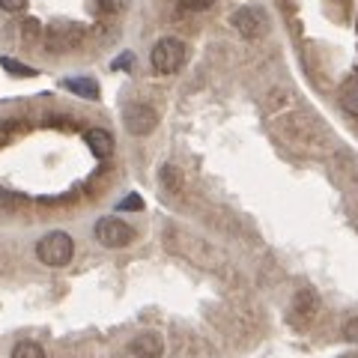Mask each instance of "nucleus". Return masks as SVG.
Returning a JSON list of instances; mask_svg holds the SVG:
<instances>
[{
    "label": "nucleus",
    "mask_w": 358,
    "mask_h": 358,
    "mask_svg": "<svg viewBox=\"0 0 358 358\" xmlns=\"http://www.w3.org/2000/svg\"><path fill=\"white\" fill-rule=\"evenodd\" d=\"M122 122H126V131L134 134V138H143V134H152L155 126H159V114L150 105H131L122 114Z\"/></svg>",
    "instance_id": "5"
},
{
    "label": "nucleus",
    "mask_w": 358,
    "mask_h": 358,
    "mask_svg": "<svg viewBox=\"0 0 358 358\" xmlns=\"http://www.w3.org/2000/svg\"><path fill=\"white\" fill-rule=\"evenodd\" d=\"M129 352H131L134 358H162V352H164V341H162L155 331H143V334H138V338L131 341Z\"/></svg>",
    "instance_id": "8"
},
{
    "label": "nucleus",
    "mask_w": 358,
    "mask_h": 358,
    "mask_svg": "<svg viewBox=\"0 0 358 358\" xmlns=\"http://www.w3.org/2000/svg\"><path fill=\"white\" fill-rule=\"evenodd\" d=\"M87 147L96 159H108V155L114 152V138H110V131H105V129H90L87 131Z\"/></svg>",
    "instance_id": "9"
},
{
    "label": "nucleus",
    "mask_w": 358,
    "mask_h": 358,
    "mask_svg": "<svg viewBox=\"0 0 358 358\" xmlns=\"http://www.w3.org/2000/svg\"><path fill=\"white\" fill-rule=\"evenodd\" d=\"M84 36H87L84 24L69 21V18H57L48 24V30H45V48L54 51V54H63V51L78 48V45L84 42Z\"/></svg>",
    "instance_id": "2"
},
{
    "label": "nucleus",
    "mask_w": 358,
    "mask_h": 358,
    "mask_svg": "<svg viewBox=\"0 0 358 358\" xmlns=\"http://www.w3.org/2000/svg\"><path fill=\"white\" fill-rule=\"evenodd\" d=\"M341 358H358V355H341Z\"/></svg>",
    "instance_id": "23"
},
{
    "label": "nucleus",
    "mask_w": 358,
    "mask_h": 358,
    "mask_svg": "<svg viewBox=\"0 0 358 358\" xmlns=\"http://www.w3.org/2000/svg\"><path fill=\"white\" fill-rule=\"evenodd\" d=\"M317 308H320V299H317V293L313 289H299L296 293V299H293V322H310L313 317H317Z\"/></svg>",
    "instance_id": "7"
},
{
    "label": "nucleus",
    "mask_w": 358,
    "mask_h": 358,
    "mask_svg": "<svg viewBox=\"0 0 358 358\" xmlns=\"http://www.w3.org/2000/svg\"><path fill=\"white\" fill-rule=\"evenodd\" d=\"M341 105H343L346 114L358 117V72H352V75L343 81V90H341Z\"/></svg>",
    "instance_id": "10"
},
{
    "label": "nucleus",
    "mask_w": 358,
    "mask_h": 358,
    "mask_svg": "<svg viewBox=\"0 0 358 358\" xmlns=\"http://www.w3.org/2000/svg\"><path fill=\"white\" fill-rule=\"evenodd\" d=\"M9 358H48V355H45V350H42L39 343H33V341H21V343L15 346V350H13V355H9Z\"/></svg>",
    "instance_id": "12"
},
{
    "label": "nucleus",
    "mask_w": 358,
    "mask_h": 358,
    "mask_svg": "<svg viewBox=\"0 0 358 358\" xmlns=\"http://www.w3.org/2000/svg\"><path fill=\"white\" fill-rule=\"evenodd\" d=\"M36 257L51 268L69 266L72 257H75V242H72V236L66 230H51L48 236H42L36 242Z\"/></svg>",
    "instance_id": "1"
},
{
    "label": "nucleus",
    "mask_w": 358,
    "mask_h": 358,
    "mask_svg": "<svg viewBox=\"0 0 358 358\" xmlns=\"http://www.w3.org/2000/svg\"><path fill=\"white\" fill-rule=\"evenodd\" d=\"M188 57V51H185V45L179 42V39H159L152 45V51H150V63H152V69L155 72H162V75H173L182 69V63Z\"/></svg>",
    "instance_id": "3"
},
{
    "label": "nucleus",
    "mask_w": 358,
    "mask_h": 358,
    "mask_svg": "<svg viewBox=\"0 0 358 358\" xmlns=\"http://www.w3.org/2000/svg\"><path fill=\"white\" fill-rule=\"evenodd\" d=\"M15 203H21V194H15V192H9V188L0 185V209H9Z\"/></svg>",
    "instance_id": "16"
},
{
    "label": "nucleus",
    "mask_w": 358,
    "mask_h": 358,
    "mask_svg": "<svg viewBox=\"0 0 358 358\" xmlns=\"http://www.w3.org/2000/svg\"><path fill=\"white\" fill-rule=\"evenodd\" d=\"M129 63H131V54L126 51L122 57H117L114 63H110V69H117V72H122V69H129Z\"/></svg>",
    "instance_id": "22"
},
{
    "label": "nucleus",
    "mask_w": 358,
    "mask_h": 358,
    "mask_svg": "<svg viewBox=\"0 0 358 358\" xmlns=\"http://www.w3.org/2000/svg\"><path fill=\"white\" fill-rule=\"evenodd\" d=\"M24 6L27 0H0V9H6V13H21Z\"/></svg>",
    "instance_id": "21"
},
{
    "label": "nucleus",
    "mask_w": 358,
    "mask_h": 358,
    "mask_svg": "<svg viewBox=\"0 0 358 358\" xmlns=\"http://www.w3.org/2000/svg\"><path fill=\"white\" fill-rule=\"evenodd\" d=\"M185 9H192V13H203V9H209L215 0H179Z\"/></svg>",
    "instance_id": "19"
},
{
    "label": "nucleus",
    "mask_w": 358,
    "mask_h": 358,
    "mask_svg": "<svg viewBox=\"0 0 358 358\" xmlns=\"http://www.w3.org/2000/svg\"><path fill=\"white\" fill-rule=\"evenodd\" d=\"M0 66H3L9 75H15V78H36V69H30V66L18 63V60H13V57H0Z\"/></svg>",
    "instance_id": "14"
},
{
    "label": "nucleus",
    "mask_w": 358,
    "mask_h": 358,
    "mask_svg": "<svg viewBox=\"0 0 358 358\" xmlns=\"http://www.w3.org/2000/svg\"><path fill=\"white\" fill-rule=\"evenodd\" d=\"M233 27H236L245 39H257V36H263L266 33V15H263V9H257V6H242L233 13Z\"/></svg>",
    "instance_id": "6"
},
{
    "label": "nucleus",
    "mask_w": 358,
    "mask_h": 358,
    "mask_svg": "<svg viewBox=\"0 0 358 358\" xmlns=\"http://www.w3.org/2000/svg\"><path fill=\"white\" fill-rule=\"evenodd\" d=\"M122 6H126V0H99V9H102V13H120Z\"/></svg>",
    "instance_id": "20"
},
{
    "label": "nucleus",
    "mask_w": 358,
    "mask_h": 358,
    "mask_svg": "<svg viewBox=\"0 0 358 358\" xmlns=\"http://www.w3.org/2000/svg\"><path fill=\"white\" fill-rule=\"evenodd\" d=\"M63 87L81 99H93V102L99 99V81H93V78H66Z\"/></svg>",
    "instance_id": "11"
},
{
    "label": "nucleus",
    "mask_w": 358,
    "mask_h": 358,
    "mask_svg": "<svg viewBox=\"0 0 358 358\" xmlns=\"http://www.w3.org/2000/svg\"><path fill=\"white\" fill-rule=\"evenodd\" d=\"M21 36H24V45H36L42 36V21L39 18H24L21 24Z\"/></svg>",
    "instance_id": "13"
},
{
    "label": "nucleus",
    "mask_w": 358,
    "mask_h": 358,
    "mask_svg": "<svg viewBox=\"0 0 358 358\" xmlns=\"http://www.w3.org/2000/svg\"><path fill=\"white\" fill-rule=\"evenodd\" d=\"M93 233H96L99 245H105V248H126V245L134 242V227L122 218H114V215L99 218Z\"/></svg>",
    "instance_id": "4"
},
{
    "label": "nucleus",
    "mask_w": 358,
    "mask_h": 358,
    "mask_svg": "<svg viewBox=\"0 0 358 358\" xmlns=\"http://www.w3.org/2000/svg\"><path fill=\"white\" fill-rule=\"evenodd\" d=\"M117 209H122V212H141V209H143V197H138V194H129V197H122Z\"/></svg>",
    "instance_id": "15"
},
{
    "label": "nucleus",
    "mask_w": 358,
    "mask_h": 358,
    "mask_svg": "<svg viewBox=\"0 0 358 358\" xmlns=\"http://www.w3.org/2000/svg\"><path fill=\"white\" fill-rule=\"evenodd\" d=\"M162 179L167 182V188H171V192H179V185H182V182H179V173L173 171V167H164V171H162Z\"/></svg>",
    "instance_id": "18"
},
{
    "label": "nucleus",
    "mask_w": 358,
    "mask_h": 358,
    "mask_svg": "<svg viewBox=\"0 0 358 358\" xmlns=\"http://www.w3.org/2000/svg\"><path fill=\"white\" fill-rule=\"evenodd\" d=\"M343 338L350 341V343H358V317L343 322Z\"/></svg>",
    "instance_id": "17"
}]
</instances>
